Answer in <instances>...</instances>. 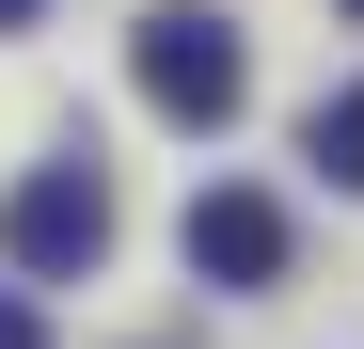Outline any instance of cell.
Returning a JSON list of instances; mask_svg holds the SVG:
<instances>
[{
  "label": "cell",
  "instance_id": "6da1fadb",
  "mask_svg": "<svg viewBox=\"0 0 364 349\" xmlns=\"http://www.w3.org/2000/svg\"><path fill=\"white\" fill-rule=\"evenodd\" d=\"M127 80H143V111L159 127H237V95H254V48H237V16L222 0H159V16L127 32Z\"/></svg>",
  "mask_w": 364,
  "mask_h": 349
},
{
  "label": "cell",
  "instance_id": "7a4b0ae2",
  "mask_svg": "<svg viewBox=\"0 0 364 349\" xmlns=\"http://www.w3.org/2000/svg\"><path fill=\"white\" fill-rule=\"evenodd\" d=\"M95 254H111V174H95V159H48V174H16V191H0V270L80 286Z\"/></svg>",
  "mask_w": 364,
  "mask_h": 349
},
{
  "label": "cell",
  "instance_id": "3957f363",
  "mask_svg": "<svg viewBox=\"0 0 364 349\" xmlns=\"http://www.w3.org/2000/svg\"><path fill=\"white\" fill-rule=\"evenodd\" d=\"M191 270H206V286H285V207L237 191V174L191 191Z\"/></svg>",
  "mask_w": 364,
  "mask_h": 349
},
{
  "label": "cell",
  "instance_id": "277c9868",
  "mask_svg": "<svg viewBox=\"0 0 364 349\" xmlns=\"http://www.w3.org/2000/svg\"><path fill=\"white\" fill-rule=\"evenodd\" d=\"M301 159H317L333 191H364V80H333L317 111H301Z\"/></svg>",
  "mask_w": 364,
  "mask_h": 349
},
{
  "label": "cell",
  "instance_id": "5b68a950",
  "mask_svg": "<svg viewBox=\"0 0 364 349\" xmlns=\"http://www.w3.org/2000/svg\"><path fill=\"white\" fill-rule=\"evenodd\" d=\"M0 349H48V318H32V302H0Z\"/></svg>",
  "mask_w": 364,
  "mask_h": 349
},
{
  "label": "cell",
  "instance_id": "8992f818",
  "mask_svg": "<svg viewBox=\"0 0 364 349\" xmlns=\"http://www.w3.org/2000/svg\"><path fill=\"white\" fill-rule=\"evenodd\" d=\"M32 16H48V0H0V32H32Z\"/></svg>",
  "mask_w": 364,
  "mask_h": 349
}]
</instances>
